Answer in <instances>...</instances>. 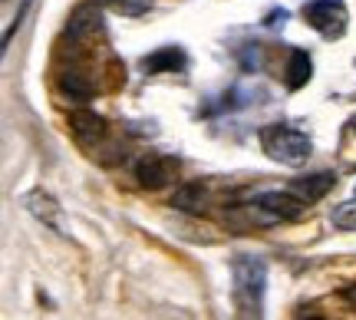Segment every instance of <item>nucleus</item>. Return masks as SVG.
I'll use <instances>...</instances> for the list:
<instances>
[{
	"label": "nucleus",
	"instance_id": "obj_1",
	"mask_svg": "<svg viewBox=\"0 0 356 320\" xmlns=\"http://www.w3.org/2000/svg\"><path fill=\"white\" fill-rule=\"evenodd\" d=\"M234 304L244 317H261L264 314V291H267V264L257 257L241 255L234 261Z\"/></svg>",
	"mask_w": 356,
	"mask_h": 320
},
{
	"label": "nucleus",
	"instance_id": "obj_2",
	"mask_svg": "<svg viewBox=\"0 0 356 320\" xmlns=\"http://www.w3.org/2000/svg\"><path fill=\"white\" fill-rule=\"evenodd\" d=\"M261 149H264L274 162H280V166L297 168L310 159L314 142H310L307 132L287 126V122H270V126L261 129Z\"/></svg>",
	"mask_w": 356,
	"mask_h": 320
},
{
	"label": "nucleus",
	"instance_id": "obj_3",
	"mask_svg": "<svg viewBox=\"0 0 356 320\" xmlns=\"http://www.w3.org/2000/svg\"><path fill=\"white\" fill-rule=\"evenodd\" d=\"M304 17L327 40H340L346 33V24H350V10H346L343 0H310L304 7Z\"/></svg>",
	"mask_w": 356,
	"mask_h": 320
},
{
	"label": "nucleus",
	"instance_id": "obj_4",
	"mask_svg": "<svg viewBox=\"0 0 356 320\" xmlns=\"http://www.w3.org/2000/svg\"><path fill=\"white\" fill-rule=\"evenodd\" d=\"M175 175H178V159H172V155L149 152L136 162V179H139V185L149 189V192L165 189L168 182H175Z\"/></svg>",
	"mask_w": 356,
	"mask_h": 320
},
{
	"label": "nucleus",
	"instance_id": "obj_5",
	"mask_svg": "<svg viewBox=\"0 0 356 320\" xmlns=\"http://www.w3.org/2000/svg\"><path fill=\"white\" fill-rule=\"evenodd\" d=\"M304 198H297L293 192H261L251 202L257 215H264L267 221H293V218H300L304 211Z\"/></svg>",
	"mask_w": 356,
	"mask_h": 320
},
{
	"label": "nucleus",
	"instance_id": "obj_6",
	"mask_svg": "<svg viewBox=\"0 0 356 320\" xmlns=\"http://www.w3.org/2000/svg\"><path fill=\"white\" fill-rule=\"evenodd\" d=\"M24 205L30 208V211H33L43 225H50L53 231L70 234V231H66V221H63V208L56 205V198H53V195H47V192H40V189H37V192H30L24 198Z\"/></svg>",
	"mask_w": 356,
	"mask_h": 320
},
{
	"label": "nucleus",
	"instance_id": "obj_7",
	"mask_svg": "<svg viewBox=\"0 0 356 320\" xmlns=\"http://www.w3.org/2000/svg\"><path fill=\"white\" fill-rule=\"evenodd\" d=\"M333 185H337V175H333V172H314V175H304V179H293L291 192L297 195V198H304V202H320Z\"/></svg>",
	"mask_w": 356,
	"mask_h": 320
},
{
	"label": "nucleus",
	"instance_id": "obj_8",
	"mask_svg": "<svg viewBox=\"0 0 356 320\" xmlns=\"http://www.w3.org/2000/svg\"><path fill=\"white\" fill-rule=\"evenodd\" d=\"M142 66H145L149 73H181V70L188 66V56L178 50V47H162V50H155L152 56H145Z\"/></svg>",
	"mask_w": 356,
	"mask_h": 320
},
{
	"label": "nucleus",
	"instance_id": "obj_9",
	"mask_svg": "<svg viewBox=\"0 0 356 320\" xmlns=\"http://www.w3.org/2000/svg\"><path fill=\"white\" fill-rule=\"evenodd\" d=\"M70 129L76 132L79 142H96V139H102V136H106V119L83 109V113H73V115H70Z\"/></svg>",
	"mask_w": 356,
	"mask_h": 320
},
{
	"label": "nucleus",
	"instance_id": "obj_10",
	"mask_svg": "<svg viewBox=\"0 0 356 320\" xmlns=\"http://www.w3.org/2000/svg\"><path fill=\"white\" fill-rule=\"evenodd\" d=\"M310 73H314V63H310V53L307 50H291V60H287V90H300L310 83Z\"/></svg>",
	"mask_w": 356,
	"mask_h": 320
},
{
	"label": "nucleus",
	"instance_id": "obj_11",
	"mask_svg": "<svg viewBox=\"0 0 356 320\" xmlns=\"http://www.w3.org/2000/svg\"><path fill=\"white\" fill-rule=\"evenodd\" d=\"M172 205L178 208V211H191V215H198V211H204V189L195 182V185H181L175 192V198H172Z\"/></svg>",
	"mask_w": 356,
	"mask_h": 320
},
{
	"label": "nucleus",
	"instance_id": "obj_12",
	"mask_svg": "<svg viewBox=\"0 0 356 320\" xmlns=\"http://www.w3.org/2000/svg\"><path fill=\"white\" fill-rule=\"evenodd\" d=\"M60 90H63L70 99H89V96H92V83H89L83 73H76V70H66L63 77H60Z\"/></svg>",
	"mask_w": 356,
	"mask_h": 320
},
{
	"label": "nucleus",
	"instance_id": "obj_13",
	"mask_svg": "<svg viewBox=\"0 0 356 320\" xmlns=\"http://www.w3.org/2000/svg\"><path fill=\"white\" fill-rule=\"evenodd\" d=\"M330 221L337 225L340 231H356V202H343V205L333 208Z\"/></svg>",
	"mask_w": 356,
	"mask_h": 320
},
{
	"label": "nucleus",
	"instance_id": "obj_14",
	"mask_svg": "<svg viewBox=\"0 0 356 320\" xmlns=\"http://www.w3.org/2000/svg\"><path fill=\"white\" fill-rule=\"evenodd\" d=\"M119 13H129V17H136V13H145L152 7V0H109Z\"/></svg>",
	"mask_w": 356,
	"mask_h": 320
},
{
	"label": "nucleus",
	"instance_id": "obj_15",
	"mask_svg": "<svg viewBox=\"0 0 356 320\" xmlns=\"http://www.w3.org/2000/svg\"><path fill=\"white\" fill-rule=\"evenodd\" d=\"M343 301H346V304H353V307H356V284H350V287H343Z\"/></svg>",
	"mask_w": 356,
	"mask_h": 320
}]
</instances>
